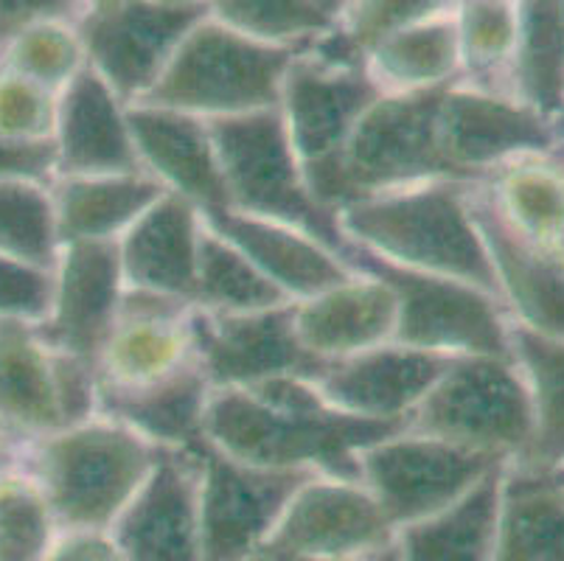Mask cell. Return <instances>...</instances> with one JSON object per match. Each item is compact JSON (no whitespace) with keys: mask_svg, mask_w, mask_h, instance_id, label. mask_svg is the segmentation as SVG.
Here are the masks:
<instances>
[{"mask_svg":"<svg viewBox=\"0 0 564 561\" xmlns=\"http://www.w3.org/2000/svg\"><path fill=\"white\" fill-rule=\"evenodd\" d=\"M506 463L464 497L397 531L399 561H491Z\"/></svg>","mask_w":564,"mask_h":561,"instance_id":"29","label":"cell"},{"mask_svg":"<svg viewBox=\"0 0 564 561\" xmlns=\"http://www.w3.org/2000/svg\"><path fill=\"white\" fill-rule=\"evenodd\" d=\"M447 363L449 357L391 339L368 352L323 363L315 385L343 413L384 424H408Z\"/></svg>","mask_w":564,"mask_h":561,"instance_id":"20","label":"cell"},{"mask_svg":"<svg viewBox=\"0 0 564 561\" xmlns=\"http://www.w3.org/2000/svg\"><path fill=\"white\" fill-rule=\"evenodd\" d=\"M158 3H169V7H183V9H205L208 0H158Z\"/></svg>","mask_w":564,"mask_h":561,"instance_id":"52","label":"cell"},{"mask_svg":"<svg viewBox=\"0 0 564 561\" xmlns=\"http://www.w3.org/2000/svg\"><path fill=\"white\" fill-rule=\"evenodd\" d=\"M205 9H183L158 0H118L79 18L87 65L127 101L150 96L188 31Z\"/></svg>","mask_w":564,"mask_h":561,"instance_id":"13","label":"cell"},{"mask_svg":"<svg viewBox=\"0 0 564 561\" xmlns=\"http://www.w3.org/2000/svg\"><path fill=\"white\" fill-rule=\"evenodd\" d=\"M203 234V211L163 192L116 241L127 287L192 303Z\"/></svg>","mask_w":564,"mask_h":561,"instance_id":"25","label":"cell"},{"mask_svg":"<svg viewBox=\"0 0 564 561\" xmlns=\"http://www.w3.org/2000/svg\"><path fill=\"white\" fill-rule=\"evenodd\" d=\"M471 211L489 253L495 292L517 328L564 337V247L517 234L491 208L480 183L471 185Z\"/></svg>","mask_w":564,"mask_h":561,"instance_id":"19","label":"cell"},{"mask_svg":"<svg viewBox=\"0 0 564 561\" xmlns=\"http://www.w3.org/2000/svg\"><path fill=\"white\" fill-rule=\"evenodd\" d=\"M54 147L56 177L143 172L130 130V105L90 65L56 99Z\"/></svg>","mask_w":564,"mask_h":561,"instance_id":"23","label":"cell"},{"mask_svg":"<svg viewBox=\"0 0 564 561\" xmlns=\"http://www.w3.org/2000/svg\"><path fill=\"white\" fill-rule=\"evenodd\" d=\"M197 477L194 446L161 450L155 470L110 528L124 561H205Z\"/></svg>","mask_w":564,"mask_h":561,"instance_id":"17","label":"cell"},{"mask_svg":"<svg viewBox=\"0 0 564 561\" xmlns=\"http://www.w3.org/2000/svg\"><path fill=\"white\" fill-rule=\"evenodd\" d=\"M366 68L382 93H435L460 82L455 9L399 29L366 51Z\"/></svg>","mask_w":564,"mask_h":561,"instance_id":"31","label":"cell"},{"mask_svg":"<svg viewBox=\"0 0 564 561\" xmlns=\"http://www.w3.org/2000/svg\"><path fill=\"white\" fill-rule=\"evenodd\" d=\"M491 561H564V488L506 463Z\"/></svg>","mask_w":564,"mask_h":561,"instance_id":"30","label":"cell"},{"mask_svg":"<svg viewBox=\"0 0 564 561\" xmlns=\"http://www.w3.org/2000/svg\"><path fill=\"white\" fill-rule=\"evenodd\" d=\"M161 194L147 172L63 174L51 185L59 245L118 241Z\"/></svg>","mask_w":564,"mask_h":561,"instance_id":"27","label":"cell"},{"mask_svg":"<svg viewBox=\"0 0 564 561\" xmlns=\"http://www.w3.org/2000/svg\"><path fill=\"white\" fill-rule=\"evenodd\" d=\"M509 93L553 121H564V0H517Z\"/></svg>","mask_w":564,"mask_h":561,"instance_id":"33","label":"cell"},{"mask_svg":"<svg viewBox=\"0 0 564 561\" xmlns=\"http://www.w3.org/2000/svg\"><path fill=\"white\" fill-rule=\"evenodd\" d=\"M56 174L54 141H14L0 136V180L54 185Z\"/></svg>","mask_w":564,"mask_h":561,"instance_id":"44","label":"cell"},{"mask_svg":"<svg viewBox=\"0 0 564 561\" xmlns=\"http://www.w3.org/2000/svg\"><path fill=\"white\" fill-rule=\"evenodd\" d=\"M404 427L491 461H520L531 441V396L514 354L449 357Z\"/></svg>","mask_w":564,"mask_h":561,"instance_id":"6","label":"cell"},{"mask_svg":"<svg viewBox=\"0 0 564 561\" xmlns=\"http://www.w3.org/2000/svg\"><path fill=\"white\" fill-rule=\"evenodd\" d=\"M362 561H399V550H397V542H393L391 548L379 550V553L368 555V559H362Z\"/></svg>","mask_w":564,"mask_h":561,"instance_id":"50","label":"cell"},{"mask_svg":"<svg viewBox=\"0 0 564 561\" xmlns=\"http://www.w3.org/2000/svg\"><path fill=\"white\" fill-rule=\"evenodd\" d=\"M56 93L0 68V136L14 141H54Z\"/></svg>","mask_w":564,"mask_h":561,"instance_id":"42","label":"cell"},{"mask_svg":"<svg viewBox=\"0 0 564 561\" xmlns=\"http://www.w3.org/2000/svg\"><path fill=\"white\" fill-rule=\"evenodd\" d=\"M54 298V267L0 253V323L40 326Z\"/></svg>","mask_w":564,"mask_h":561,"instance_id":"43","label":"cell"},{"mask_svg":"<svg viewBox=\"0 0 564 561\" xmlns=\"http://www.w3.org/2000/svg\"><path fill=\"white\" fill-rule=\"evenodd\" d=\"M79 0H0V48L40 20H79Z\"/></svg>","mask_w":564,"mask_h":561,"instance_id":"45","label":"cell"},{"mask_svg":"<svg viewBox=\"0 0 564 561\" xmlns=\"http://www.w3.org/2000/svg\"><path fill=\"white\" fill-rule=\"evenodd\" d=\"M553 481H556L558 483V486H562L564 488V470H558V472H553Z\"/></svg>","mask_w":564,"mask_h":561,"instance_id":"53","label":"cell"},{"mask_svg":"<svg viewBox=\"0 0 564 561\" xmlns=\"http://www.w3.org/2000/svg\"><path fill=\"white\" fill-rule=\"evenodd\" d=\"M441 93H379L343 149V208L373 194L453 177L438 147Z\"/></svg>","mask_w":564,"mask_h":561,"instance_id":"9","label":"cell"},{"mask_svg":"<svg viewBox=\"0 0 564 561\" xmlns=\"http://www.w3.org/2000/svg\"><path fill=\"white\" fill-rule=\"evenodd\" d=\"M480 188L517 234L564 247V154L520 158L491 174Z\"/></svg>","mask_w":564,"mask_h":561,"instance_id":"34","label":"cell"},{"mask_svg":"<svg viewBox=\"0 0 564 561\" xmlns=\"http://www.w3.org/2000/svg\"><path fill=\"white\" fill-rule=\"evenodd\" d=\"M245 561H310V559H301V555H292V553H286V550L273 548V544H264V548H259L253 555H248Z\"/></svg>","mask_w":564,"mask_h":561,"instance_id":"48","label":"cell"},{"mask_svg":"<svg viewBox=\"0 0 564 561\" xmlns=\"http://www.w3.org/2000/svg\"><path fill=\"white\" fill-rule=\"evenodd\" d=\"M203 216L292 303L306 301L354 270V261L346 253L292 225L234 208H219Z\"/></svg>","mask_w":564,"mask_h":561,"instance_id":"24","label":"cell"},{"mask_svg":"<svg viewBox=\"0 0 564 561\" xmlns=\"http://www.w3.org/2000/svg\"><path fill=\"white\" fill-rule=\"evenodd\" d=\"M138 163L163 192L197 205L203 214L228 208L212 123L192 112L138 101L130 105Z\"/></svg>","mask_w":564,"mask_h":561,"instance_id":"21","label":"cell"},{"mask_svg":"<svg viewBox=\"0 0 564 561\" xmlns=\"http://www.w3.org/2000/svg\"><path fill=\"white\" fill-rule=\"evenodd\" d=\"M197 452V503L205 561H245L264 548L304 472H273L225 455L205 439Z\"/></svg>","mask_w":564,"mask_h":561,"instance_id":"12","label":"cell"},{"mask_svg":"<svg viewBox=\"0 0 564 561\" xmlns=\"http://www.w3.org/2000/svg\"><path fill=\"white\" fill-rule=\"evenodd\" d=\"M79 3H82V14H85V12H99V9L112 7V3H118V0H79Z\"/></svg>","mask_w":564,"mask_h":561,"instance_id":"51","label":"cell"},{"mask_svg":"<svg viewBox=\"0 0 564 561\" xmlns=\"http://www.w3.org/2000/svg\"><path fill=\"white\" fill-rule=\"evenodd\" d=\"M124 290L116 241H68L54 261V298L37 332L54 352L96 365Z\"/></svg>","mask_w":564,"mask_h":561,"instance_id":"16","label":"cell"},{"mask_svg":"<svg viewBox=\"0 0 564 561\" xmlns=\"http://www.w3.org/2000/svg\"><path fill=\"white\" fill-rule=\"evenodd\" d=\"M0 68L59 93L87 68L79 20H40L0 48Z\"/></svg>","mask_w":564,"mask_h":561,"instance_id":"37","label":"cell"},{"mask_svg":"<svg viewBox=\"0 0 564 561\" xmlns=\"http://www.w3.org/2000/svg\"><path fill=\"white\" fill-rule=\"evenodd\" d=\"M354 265L368 267L393 287L397 295V334L410 348L464 357V354H511L509 312L491 290L460 278L402 270L368 256L351 253Z\"/></svg>","mask_w":564,"mask_h":561,"instance_id":"8","label":"cell"},{"mask_svg":"<svg viewBox=\"0 0 564 561\" xmlns=\"http://www.w3.org/2000/svg\"><path fill=\"white\" fill-rule=\"evenodd\" d=\"M192 306L188 301L127 287L112 332L96 359L99 390L155 385L197 363Z\"/></svg>","mask_w":564,"mask_h":561,"instance_id":"18","label":"cell"},{"mask_svg":"<svg viewBox=\"0 0 564 561\" xmlns=\"http://www.w3.org/2000/svg\"><path fill=\"white\" fill-rule=\"evenodd\" d=\"M63 427L56 352L37 326L0 323V435L25 446Z\"/></svg>","mask_w":564,"mask_h":561,"instance_id":"26","label":"cell"},{"mask_svg":"<svg viewBox=\"0 0 564 561\" xmlns=\"http://www.w3.org/2000/svg\"><path fill=\"white\" fill-rule=\"evenodd\" d=\"M194 306L212 312H253L292 303L275 290L248 256L205 223L194 278Z\"/></svg>","mask_w":564,"mask_h":561,"instance_id":"36","label":"cell"},{"mask_svg":"<svg viewBox=\"0 0 564 561\" xmlns=\"http://www.w3.org/2000/svg\"><path fill=\"white\" fill-rule=\"evenodd\" d=\"M194 359L214 390L253 388L275 377H315L317 363L301 346L292 303L253 312L192 306Z\"/></svg>","mask_w":564,"mask_h":561,"instance_id":"14","label":"cell"},{"mask_svg":"<svg viewBox=\"0 0 564 561\" xmlns=\"http://www.w3.org/2000/svg\"><path fill=\"white\" fill-rule=\"evenodd\" d=\"M497 466L502 463L410 427L360 452V481L397 531L447 508Z\"/></svg>","mask_w":564,"mask_h":561,"instance_id":"11","label":"cell"},{"mask_svg":"<svg viewBox=\"0 0 564 561\" xmlns=\"http://www.w3.org/2000/svg\"><path fill=\"white\" fill-rule=\"evenodd\" d=\"M158 457L161 446L96 413L25 444L20 470L37 483L63 531H110Z\"/></svg>","mask_w":564,"mask_h":561,"instance_id":"3","label":"cell"},{"mask_svg":"<svg viewBox=\"0 0 564 561\" xmlns=\"http://www.w3.org/2000/svg\"><path fill=\"white\" fill-rule=\"evenodd\" d=\"M402 427L343 413L315 377H275L253 388L214 390L205 441L261 470L360 477V452Z\"/></svg>","mask_w":564,"mask_h":561,"instance_id":"1","label":"cell"},{"mask_svg":"<svg viewBox=\"0 0 564 561\" xmlns=\"http://www.w3.org/2000/svg\"><path fill=\"white\" fill-rule=\"evenodd\" d=\"M205 14L245 37L292 51L335 25L312 0H208Z\"/></svg>","mask_w":564,"mask_h":561,"instance_id":"38","label":"cell"},{"mask_svg":"<svg viewBox=\"0 0 564 561\" xmlns=\"http://www.w3.org/2000/svg\"><path fill=\"white\" fill-rule=\"evenodd\" d=\"M292 321L301 346L317 363H335L391 343L397 334V295L382 276L354 265L346 278L292 303Z\"/></svg>","mask_w":564,"mask_h":561,"instance_id":"22","label":"cell"},{"mask_svg":"<svg viewBox=\"0 0 564 561\" xmlns=\"http://www.w3.org/2000/svg\"><path fill=\"white\" fill-rule=\"evenodd\" d=\"M397 542L360 477L312 475L295 488L270 542L310 561H362Z\"/></svg>","mask_w":564,"mask_h":561,"instance_id":"15","label":"cell"},{"mask_svg":"<svg viewBox=\"0 0 564 561\" xmlns=\"http://www.w3.org/2000/svg\"><path fill=\"white\" fill-rule=\"evenodd\" d=\"M379 93L362 51L354 48L337 25L295 48L281 82L275 110L312 194L332 214L343 208V149Z\"/></svg>","mask_w":564,"mask_h":561,"instance_id":"4","label":"cell"},{"mask_svg":"<svg viewBox=\"0 0 564 561\" xmlns=\"http://www.w3.org/2000/svg\"><path fill=\"white\" fill-rule=\"evenodd\" d=\"M59 247L51 185L0 180V253L54 267Z\"/></svg>","mask_w":564,"mask_h":561,"instance_id":"39","label":"cell"},{"mask_svg":"<svg viewBox=\"0 0 564 561\" xmlns=\"http://www.w3.org/2000/svg\"><path fill=\"white\" fill-rule=\"evenodd\" d=\"M471 185L441 177L346 205L337 219L348 256L460 278L495 292L489 253L471 211Z\"/></svg>","mask_w":564,"mask_h":561,"instance_id":"2","label":"cell"},{"mask_svg":"<svg viewBox=\"0 0 564 561\" xmlns=\"http://www.w3.org/2000/svg\"><path fill=\"white\" fill-rule=\"evenodd\" d=\"M460 82L509 93L517 40V0H464L455 7Z\"/></svg>","mask_w":564,"mask_h":561,"instance_id":"35","label":"cell"},{"mask_svg":"<svg viewBox=\"0 0 564 561\" xmlns=\"http://www.w3.org/2000/svg\"><path fill=\"white\" fill-rule=\"evenodd\" d=\"M455 9V0H351L337 20L343 37L366 54L373 43L422 20L441 18Z\"/></svg>","mask_w":564,"mask_h":561,"instance_id":"41","label":"cell"},{"mask_svg":"<svg viewBox=\"0 0 564 561\" xmlns=\"http://www.w3.org/2000/svg\"><path fill=\"white\" fill-rule=\"evenodd\" d=\"M43 561H124L110 531L90 528H59Z\"/></svg>","mask_w":564,"mask_h":561,"instance_id":"46","label":"cell"},{"mask_svg":"<svg viewBox=\"0 0 564 561\" xmlns=\"http://www.w3.org/2000/svg\"><path fill=\"white\" fill-rule=\"evenodd\" d=\"M458 3H464V0H455V7H458Z\"/></svg>","mask_w":564,"mask_h":561,"instance_id":"54","label":"cell"},{"mask_svg":"<svg viewBox=\"0 0 564 561\" xmlns=\"http://www.w3.org/2000/svg\"><path fill=\"white\" fill-rule=\"evenodd\" d=\"M438 147L455 180L486 183L531 154H564V121L542 116L511 93L455 82L441 93Z\"/></svg>","mask_w":564,"mask_h":561,"instance_id":"10","label":"cell"},{"mask_svg":"<svg viewBox=\"0 0 564 561\" xmlns=\"http://www.w3.org/2000/svg\"><path fill=\"white\" fill-rule=\"evenodd\" d=\"M20 452H23V446H18L12 439H7V435H0V481H3L14 466H20Z\"/></svg>","mask_w":564,"mask_h":561,"instance_id":"47","label":"cell"},{"mask_svg":"<svg viewBox=\"0 0 564 561\" xmlns=\"http://www.w3.org/2000/svg\"><path fill=\"white\" fill-rule=\"evenodd\" d=\"M208 123L217 143L228 208L301 228L348 256L340 219L312 194L279 110Z\"/></svg>","mask_w":564,"mask_h":561,"instance_id":"7","label":"cell"},{"mask_svg":"<svg viewBox=\"0 0 564 561\" xmlns=\"http://www.w3.org/2000/svg\"><path fill=\"white\" fill-rule=\"evenodd\" d=\"M292 54V48L250 40L205 14L143 101L203 121L275 110Z\"/></svg>","mask_w":564,"mask_h":561,"instance_id":"5","label":"cell"},{"mask_svg":"<svg viewBox=\"0 0 564 561\" xmlns=\"http://www.w3.org/2000/svg\"><path fill=\"white\" fill-rule=\"evenodd\" d=\"M214 388L192 363L155 385L130 390H99V413L130 427L161 450H186L205 439V413Z\"/></svg>","mask_w":564,"mask_h":561,"instance_id":"28","label":"cell"},{"mask_svg":"<svg viewBox=\"0 0 564 561\" xmlns=\"http://www.w3.org/2000/svg\"><path fill=\"white\" fill-rule=\"evenodd\" d=\"M59 533L37 483L14 466L0 481V561H43Z\"/></svg>","mask_w":564,"mask_h":561,"instance_id":"40","label":"cell"},{"mask_svg":"<svg viewBox=\"0 0 564 561\" xmlns=\"http://www.w3.org/2000/svg\"><path fill=\"white\" fill-rule=\"evenodd\" d=\"M511 354L531 396V441L511 466L553 475L564 470V337L514 326Z\"/></svg>","mask_w":564,"mask_h":561,"instance_id":"32","label":"cell"},{"mask_svg":"<svg viewBox=\"0 0 564 561\" xmlns=\"http://www.w3.org/2000/svg\"><path fill=\"white\" fill-rule=\"evenodd\" d=\"M312 3H315V9L323 14V18L332 20V23H337L351 0H312Z\"/></svg>","mask_w":564,"mask_h":561,"instance_id":"49","label":"cell"}]
</instances>
